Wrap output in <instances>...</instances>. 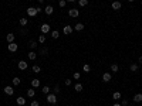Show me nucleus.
Instances as JSON below:
<instances>
[{"mask_svg":"<svg viewBox=\"0 0 142 106\" xmlns=\"http://www.w3.org/2000/svg\"><path fill=\"white\" fill-rule=\"evenodd\" d=\"M40 31H41L43 34H48V31H50V24H47V23L41 24V27H40Z\"/></svg>","mask_w":142,"mask_h":106,"instance_id":"obj_4","label":"nucleus"},{"mask_svg":"<svg viewBox=\"0 0 142 106\" xmlns=\"http://www.w3.org/2000/svg\"><path fill=\"white\" fill-rule=\"evenodd\" d=\"M122 7V4H121V1H118V0H115V1H112V8L114 10H119Z\"/></svg>","mask_w":142,"mask_h":106,"instance_id":"obj_10","label":"nucleus"},{"mask_svg":"<svg viewBox=\"0 0 142 106\" xmlns=\"http://www.w3.org/2000/svg\"><path fill=\"white\" fill-rule=\"evenodd\" d=\"M65 1H78V0H65Z\"/></svg>","mask_w":142,"mask_h":106,"instance_id":"obj_41","label":"nucleus"},{"mask_svg":"<svg viewBox=\"0 0 142 106\" xmlns=\"http://www.w3.org/2000/svg\"><path fill=\"white\" fill-rule=\"evenodd\" d=\"M38 42H41V44L46 42V35H44V34H41V35L38 37Z\"/></svg>","mask_w":142,"mask_h":106,"instance_id":"obj_31","label":"nucleus"},{"mask_svg":"<svg viewBox=\"0 0 142 106\" xmlns=\"http://www.w3.org/2000/svg\"><path fill=\"white\" fill-rule=\"evenodd\" d=\"M34 95H36V91H34L33 88H30V89H27V96H28V98H33Z\"/></svg>","mask_w":142,"mask_h":106,"instance_id":"obj_21","label":"nucleus"},{"mask_svg":"<svg viewBox=\"0 0 142 106\" xmlns=\"http://www.w3.org/2000/svg\"><path fill=\"white\" fill-rule=\"evenodd\" d=\"M31 86H33V88H38V86H40V79H37V78L33 79V81H31Z\"/></svg>","mask_w":142,"mask_h":106,"instance_id":"obj_17","label":"nucleus"},{"mask_svg":"<svg viewBox=\"0 0 142 106\" xmlns=\"http://www.w3.org/2000/svg\"><path fill=\"white\" fill-rule=\"evenodd\" d=\"M112 106H121V103H118V102H117V103H114Z\"/></svg>","mask_w":142,"mask_h":106,"instance_id":"obj_39","label":"nucleus"},{"mask_svg":"<svg viewBox=\"0 0 142 106\" xmlns=\"http://www.w3.org/2000/svg\"><path fill=\"white\" fill-rule=\"evenodd\" d=\"M6 40H7V42H14V34H13V33H9V34L6 35Z\"/></svg>","mask_w":142,"mask_h":106,"instance_id":"obj_13","label":"nucleus"},{"mask_svg":"<svg viewBox=\"0 0 142 106\" xmlns=\"http://www.w3.org/2000/svg\"><path fill=\"white\" fill-rule=\"evenodd\" d=\"M33 72H36V74H38V72H41V67L40 65H33Z\"/></svg>","mask_w":142,"mask_h":106,"instance_id":"obj_23","label":"nucleus"},{"mask_svg":"<svg viewBox=\"0 0 142 106\" xmlns=\"http://www.w3.org/2000/svg\"><path fill=\"white\" fill-rule=\"evenodd\" d=\"M121 106H128V101H127V99L121 101Z\"/></svg>","mask_w":142,"mask_h":106,"instance_id":"obj_37","label":"nucleus"},{"mask_svg":"<svg viewBox=\"0 0 142 106\" xmlns=\"http://www.w3.org/2000/svg\"><path fill=\"white\" fill-rule=\"evenodd\" d=\"M7 48H9L10 52H16V51L18 50V45H17L16 42H9V47H7Z\"/></svg>","mask_w":142,"mask_h":106,"instance_id":"obj_6","label":"nucleus"},{"mask_svg":"<svg viewBox=\"0 0 142 106\" xmlns=\"http://www.w3.org/2000/svg\"><path fill=\"white\" fill-rule=\"evenodd\" d=\"M78 4H80L81 7H85V6L88 4V0H78Z\"/></svg>","mask_w":142,"mask_h":106,"instance_id":"obj_30","label":"nucleus"},{"mask_svg":"<svg viewBox=\"0 0 142 106\" xmlns=\"http://www.w3.org/2000/svg\"><path fill=\"white\" fill-rule=\"evenodd\" d=\"M18 23H20V25H21V27H26V25H27V23H28V20L23 17V18H20V21H18Z\"/></svg>","mask_w":142,"mask_h":106,"instance_id":"obj_22","label":"nucleus"},{"mask_svg":"<svg viewBox=\"0 0 142 106\" xmlns=\"http://www.w3.org/2000/svg\"><path fill=\"white\" fill-rule=\"evenodd\" d=\"M73 78H74L75 81H78V79L81 78V74H80V72H74V75H73Z\"/></svg>","mask_w":142,"mask_h":106,"instance_id":"obj_32","label":"nucleus"},{"mask_svg":"<svg viewBox=\"0 0 142 106\" xmlns=\"http://www.w3.org/2000/svg\"><path fill=\"white\" fill-rule=\"evenodd\" d=\"M53 93H55V95H58V93H60V86H58V85L53 88Z\"/></svg>","mask_w":142,"mask_h":106,"instance_id":"obj_33","label":"nucleus"},{"mask_svg":"<svg viewBox=\"0 0 142 106\" xmlns=\"http://www.w3.org/2000/svg\"><path fill=\"white\" fill-rule=\"evenodd\" d=\"M41 92L46 93V95H48V93L51 92V88H48V86H43V88H41Z\"/></svg>","mask_w":142,"mask_h":106,"instance_id":"obj_24","label":"nucleus"},{"mask_svg":"<svg viewBox=\"0 0 142 106\" xmlns=\"http://www.w3.org/2000/svg\"><path fill=\"white\" fill-rule=\"evenodd\" d=\"M51 37H53L54 40L58 38V37H60V31H57V30H55V31H51Z\"/></svg>","mask_w":142,"mask_h":106,"instance_id":"obj_26","label":"nucleus"},{"mask_svg":"<svg viewBox=\"0 0 142 106\" xmlns=\"http://www.w3.org/2000/svg\"><path fill=\"white\" fill-rule=\"evenodd\" d=\"M47 52H48V48H46V47L40 50V54H43V55H44V54H47Z\"/></svg>","mask_w":142,"mask_h":106,"instance_id":"obj_35","label":"nucleus"},{"mask_svg":"<svg viewBox=\"0 0 142 106\" xmlns=\"http://www.w3.org/2000/svg\"><path fill=\"white\" fill-rule=\"evenodd\" d=\"M44 13H46L47 16H51V14L54 13V7H53V6H46V7H44Z\"/></svg>","mask_w":142,"mask_h":106,"instance_id":"obj_7","label":"nucleus"},{"mask_svg":"<svg viewBox=\"0 0 142 106\" xmlns=\"http://www.w3.org/2000/svg\"><path fill=\"white\" fill-rule=\"evenodd\" d=\"M134 102H137V103L142 102V93H137V95L134 96Z\"/></svg>","mask_w":142,"mask_h":106,"instance_id":"obj_18","label":"nucleus"},{"mask_svg":"<svg viewBox=\"0 0 142 106\" xmlns=\"http://www.w3.org/2000/svg\"><path fill=\"white\" fill-rule=\"evenodd\" d=\"M3 92H4L6 95L11 96V95L14 93V88H13V86H4V88H3Z\"/></svg>","mask_w":142,"mask_h":106,"instance_id":"obj_5","label":"nucleus"},{"mask_svg":"<svg viewBox=\"0 0 142 106\" xmlns=\"http://www.w3.org/2000/svg\"><path fill=\"white\" fill-rule=\"evenodd\" d=\"M68 16H70V17H73V18L78 17V16H80V11H78V8H70V10H68Z\"/></svg>","mask_w":142,"mask_h":106,"instance_id":"obj_3","label":"nucleus"},{"mask_svg":"<svg viewBox=\"0 0 142 106\" xmlns=\"http://www.w3.org/2000/svg\"><path fill=\"white\" fill-rule=\"evenodd\" d=\"M138 68H139V65H138V64H131V65H129V69H131L132 72H137V71H138Z\"/></svg>","mask_w":142,"mask_h":106,"instance_id":"obj_19","label":"nucleus"},{"mask_svg":"<svg viewBox=\"0 0 142 106\" xmlns=\"http://www.w3.org/2000/svg\"><path fill=\"white\" fill-rule=\"evenodd\" d=\"M128 1H135V0H128Z\"/></svg>","mask_w":142,"mask_h":106,"instance_id":"obj_43","label":"nucleus"},{"mask_svg":"<svg viewBox=\"0 0 142 106\" xmlns=\"http://www.w3.org/2000/svg\"><path fill=\"white\" fill-rule=\"evenodd\" d=\"M118 69H119V67H118L117 64H112V65H111V71H112V72H118Z\"/></svg>","mask_w":142,"mask_h":106,"instance_id":"obj_29","label":"nucleus"},{"mask_svg":"<svg viewBox=\"0 0 142 106\" xmlns=\"http://www.w3.org/2000/svg\"><path fill=\"white\" fill-rule=\"evenodd\" d=\"M37 14H38L37 7H28V8H27V16H28V17H34V16H37Z\"/></svg>","mask_w":142,"mask_h":106,"instance_id":"obj_2","label":"nucleus"},{"mask_svg":"<svg viewBox=\"0 0 142 106\" xmlns=\"http://www.w3.org/2000/svg\"><path fill=\"white\" fill-rule=\"evenodd\" d=\"M28 45H30V48H31V50H34V48H37V41H36V40H31Z\"/></svg>","mask_w":142,"mask_h":106,"instance_id":"obj_25","label":"nucleus"},{"mask_svg":"<svg viewBox=\"0 0 142 106\" xmlns=\"http://www.w3.org/2000/svg\"><path fill=\"white\" fill-rule=\"evenodd\" d=\"M30 106H40V103H38V101H31Z\"/></svg>","mask_w":142,"mask_h":106,"instance_id":"obj_36","label":"nucleus"},{"mask_svg":"<svg viewBox=\"0 0 142 106\" xmlns=\"http://www.w3.org/2000/svg\"><path fill=\"white\" fill-rule=\"evenodd\" d=\"M63 33H64L65 35H68V34H71V33H73V27H71V25H65V27L63 28Z\"/></svg>","mask_w":142,"mask_h":106,"instance_id":"obj_11","label":"nucleus"},{"mask_svg":"<svg viewBox=\"0 0 142 106\" xmlns=\"http://www.w3.org/2000/svg\"><path fill=\"white\" fill-rule=\"evenodd\" d=\"M112 79V75L110 74V72H105V74H102V81L104 82H110Z\"/></svg>","mask_w":142,"mask_h":106,"instance_id":"obj_9","label":"nucleus"},{"mask_svg":"<svg viewBox=\"0 0 142 106\" xmlns=\"http://www.w3.org/2000/svg\"><path fill=\"white\" fill-rule=\"evenodd\" d=\"M139 62H141V64H142V55H141V57H139Z\"/></svg>","mask_w":142,"mask_h":106,"instance_id":"obj_40","label":"nucleus"},{"mask_svg":"<svg viewBox=\"0 0 142 106\" xmlns=\"http://www.w3.org/2000/svg\"><path fill=\"white\" fill-rule=\"evenodd\" d=\"M36 58H37V52H34V51H30V52H28V59L34 61Z\"/></svg>","mask_w":142,"mask_h":106,"instance_id":"obj_15","label":"nucleus"},{"mask_svg":"<svg viewBox=\"0 0 142 106\" xmlns=\"http://www.w3.org/2000/svg\"><path fill=\"white\" fill-rule=\"evenodd\" d=\"M82 69H84V72H90V71H91V67H90L88 64H84V65H82Z\"/></svg>","mask_w":142,"mask_h":106,"instance_id":"obj_28","label":"nucleus"},{"mask_svg":"<svg viewBox=\"0 0 142 106\" xmlns=\"http://www.w3.org/2000/svg\"><path fill=\"white\" fill-rule=\"evenodd\" d=\"M16 102H17V105H18V106H23V105H26V99H24L23 96H18V98L16 99Z\"/></svg>","mask_w":142,"mask_h":106,"instance_id":"obj_12","label":"nucleus"},{"mask_svg":"<svg viewBox=\"0 0 142 106\" xmlns=\"http://www.w3.org/2000/svg\"><path fill=\"white\" fill-rule=\"evenodd\" d=\"M74 30H75V31H82V30H84V24H82V23H77L75 27H74Z\"/></svg>","mask_w":142,"mask_h":106,"instance_id":"obj_14","label":"nucleus"},{"mask_svg":"<svg viewBox=\"0 0 142 106\" xmlns=\"http://www.w3.org/2000/svg\"><path fill=\"white\" fill-rule=\"evenodd\" d=\"M74 89H75L77 92H82V84H80V82L75 84V85H74Z\"/></svg>","mask_w":142,"mask_h":106,"instance_id":"obj_20","label":"nucleus"},{"mask_svg":"<svg viewBox=\"0 0 142 106\" xmlns=\"http://www.w3.org/2000/svg\"><path fill=\"white\" fill-rule=\"evenodd\" d=\"M38 3H44V0H38Z\"/></svg>","mask_w":142,"mask_h":106,"instance_id":"obj_42","label":"nucleus"},{"mask_svg":"<svg viewBox=\"0 0 142 106\" xmlns=\"http://www.w3.org/2000/svg\"><path fill=\"white\" fill-rule=\"evenodd\" d=\"M11 82H13V85H14V86H17V85H20V84H21V79H20L18 76H14Z\"/></svg>","mask_w":142,"mask_h":106,"instance_id":"obj_16","label":"nucleus"},{"mask_svg":"<svg viewBox=\"0 0 142 106\" xmlns=\"http://www.w3.org/2000/svg\"><path fill=\"white\" fill-rule=\"evenodd\" d=\"M58 4H60V7H65L67 1H65V0H58Z\"/></svg>","mask_w":142,"mask_h":106,"instance_id":"obj_34","label":"nucleus"},{"mask_svg":"<svg viewBox=\"0 0 142 106\" xmlns=\"http://www.w3.org/2000/svg\"><path fill=\"white\" fill-rule=\"evenodd\" d=\"M65 85H67V86L71 85V79H65Z\"/></svg>","mask_w":142,"mask_h":106,"instance_id":"obj_38","label":"nucleus"},{"mask_svg":"<svg viewBox=\"0 0 142 106\" xmlns=\"http://www.w3.org/2000/svg\"><path fill=\"white\" fill-rule=\"evenodd\" d=\"M46 101H47V103H50V105H55V103H57V95H55V93H48L47 98H46Z\"/></svg>","mask_w":142,"mask_h":106,"instance_id":"obj_1","label":"nucleus"},{"mask_svg":"<svg viewBox=\"0 0 142 106\" xmlns=\"http://www.w3.org/2000/svg\"><path fill=\"white\" fill-rule=\"evenodd\" d=\"M112 98H114V99H117V101H118V99H121V92H118V91H117V92H114V93H112Z\"/></svg>","mask_w":142,"mask_h":106,"instance_id":"obj_27","label":"nucleus"},{"mask_svg":"<svg viewBox=\"0 0 142 106\" xmlns=\"http://www.w3.org/2000/svg\"><path fill=\"white\" fill-rule=\"evenodd\" d=\"M17 67H18V69H21V71H26L28 65H27V62H26V61H18Z\"/></svg>","mask_w":142,"mask_h":106,"instance_id":"obj_8","label":"nucleus"}]
</instances>
